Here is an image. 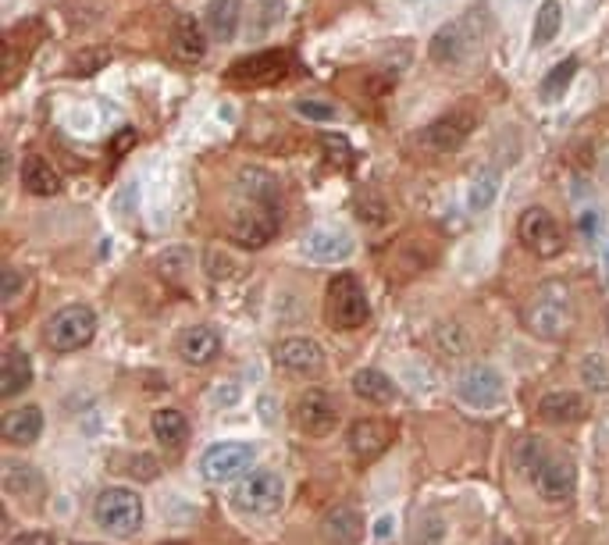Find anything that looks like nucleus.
<instances>
[{
    "mask_svg": "<svg viewBox=\"0 0 609 545\" xmlns=\"http://www.w3.org/2000/svg\"><path fill=\"white\" fill-rule=\"evenodd\" d=\"M524 325L535 339H545V343H556L570 332L574 325V299H570V289L563 282H545L542 289H535L531 303L524 307Z\"/></svg>",
    "mask_w": 609,
    "mask_h": 545,
    "instance_id": "obj_1",
    "label": "nucleus"
},
{
    "mask_svg": "<svg viewBox=\"0 0 609 545\" xmlns=\"http://www.w3.org/2000/svg\"><path fill=\"white\" fill-rule=\"evenodd\" d=\"M96 336V314L86 303H68L61 310H54L44 325V343L54 353H75V349L90 346Z\"/></svg>",
    "mask_w": 609,
    "mask_h": 545,
    "instance_id": "obj_2",
    "label": "nucleus"
},
{
    "mask_svg": "<svg viewBox=\"0 0 609 545\" xmlns=\"http://www.w3.org/2000/svg\"><path fill=\"white\" fill-rule=\"evenodd\" d=\"M93 517L107 535H114V539H133L142 528V521H146V510H142V499L136 496L133 489L114 485V489H103V492L96 496Z\"/></svg>",
    "mask_w": 609,
    "mask_h": 545,
    "instance_id": "obj_3",
    "label": "nucleus"
},
{
    "mask_svg": "<svg viewBox=\"0 0 609 545\" xmlns=\"http://www.w3.org/2000/svg\"><path fill=\"white\" fill-rule=\"evenodd\" d=\"M527 474H531L535 492L545 502H566L577 489V467L563 456L535 453V460H527Z\"/></svg>",
    "mask_w": 609,
    "mask_h": 545,
    "instance_id": "obj_4",
    "label": "nucleus"
},
{
    "mask_svg": "<svg viewBox=\"0 0 609 545\" xmlns=\"http://www.w3.org/2000/svg\"><path fill=\"white\" fill-rule=\"evenodd\" d=\"M253 460H257V449L246 443H218L200 456V474L211 485H229L250 474Z\"/></svg>",
    "mask_w": 609,
    "mask_h": 545,
    "instance_id": "obj_5",
    "label": "nucleus"
},
{
    "mask_svg": "<svg viewBox=\"0 0 609 545\" xmlns=\"http://www.w3.org/2000/svg\"><path fill=\"white\" fill-rule=\"evenodd\" d=\"M457 396H460V403H467L470 410H499L506 403V382L496 367L470 364L457 378Z\"/></svg>",
    "mask_w": 609,
    "mask_h": 545,
    "instance_id": "obj_6",
    "label": "nucleus"
},
{
    "mask_svg": "<svg viewBox=\"0 0 609 545\" xmlns=\"http://www.w3.org/2000/svg\"><path fill=\"white\" fill-rule=\"evenodd\" d=\"M229 232L242 249H260L279 236V214H275L271 203H253L250 200L246 207H239L232 214Z\"/></svg>",
    "mask_w": 609,
    "mask_h": 545,
    "instance_id": "obj_7",
    "label": "nucleus"
},
{
    "mask_svg": "<svg viewBox=\"0 0 609 545\" xmlns=\"http://www.w3.org/2000/svg\"><path fill=\"white\" fill-rule=\"evenodd\" d=\"M235 506L242 513H275L281 502H285V478L279 471H250L239 489H235Z\"/></svg>",
    "mask_w": 609,
    "mask_h": 545,
    "instance_id": "obj_8",
    "label": "nucleus"
},
{
    "mask_svg": "<svg viewBox=\"0 0 609 545\" xmlns=\"http://www.w3.org/2000/svg\"><path fill=\"white\" fill-rule=\"evenodd\" d=\"M329 310H331L335 328H346V332L368 325V317H371V303H368L364 289H360V282H357L353 275H339V278H331Z\"/></svg>",
    "mask_w": 609,
    "mask_h": 545,
    "instance_id": "obj_9",
    "label": "nucleus"
},
{
    "mask_svg": "<svg viewBox=\"0 0 609 545\" xmlns=\"http://www.w3.org/2000/svg\"><path fill=\"white\" fill-rule=\"evenodd\" d=\"M516 236H520V243L531 249L535 257H556L566 247L560 221L545 207H527L520 214V221H516Z\"/></svg>",
    "mask_w": 609,
    "mask_h": 545,
    "instance_id": "obj_10",
    "label": "nucleus"
},
{
    "mask_svg": "<svg viewBox=\"0 0 609 545\" xmlns=\"http://www.w3.org/2000/svg\"><path fill=\"white\" fill-rule=\"evenodd\" d=\"M470 132H474V118L467 111H453V114L435 118L427 129L417 132V147L427 153H453L457 147H464Z\"/></svg>",
    "mask_w": 609,
    "mask_h": 545,
    "instance_id": "obj_11",
    "label": "nucleus"
},
{
    "mask_svg": "<svg viewBox=\"0 0 609 545\" xmlns=\"http://www.w3.org/2000/svg\"><path fill=\"white\" fill-rule=\"evenodd\" d=\"M335 421H339V406L325 389H307L296 399V424H300L303 435L321 439L335 428Z\"/></svg>",
    "mask_w": 609,
    "mask_h": 545,
    "instance_id": "obj_12",
    "label": "nucleus"
},
{
    "mask_svg": "<svg viewBox=\"0 0 609 545\" xmlns=\"http://www.w3.org/2000/svg\"><path fill=\"white\" fill-rule=\"evenodd\" d=\"M285 75H289V54H281V50H264V54L242 57L229 72L232 83H246V86H271Z\"/></svg>",
    "mask_w": 609,
    "mask_h": 545,
    "instance_id": "obj_13",
    "label": "nucleus"
},
{
    "mask_svg": "<svg viewBox=\"0 0 609 545\" xmlns=\"http://www.w3.org/2000/svg\"><path fill=\"white\" fill-rule=\"evenodd\" d=\"M474 33H470V18H460V22H446L435 36H431V61L435 64H460L467 61V54L474 50Z\"/></svg>",
    "mask_w": 609,
    "mask_h": 545,
    "instance_id": "obj_14",
    "label": "nucleus"
},
{
    "mask_svg": "<svg viewBox=\"0 0 609 545\" xmlns=\"http://www.w3.org/2000/svg\"><path fill=\"white\" fill-rule=\"evenodd\" d=\"M275 364L285 375H314L325 364V349L318 346L314 339L292 336V339H285V343L275 346Z\"/></svg>",
    "mask_w": 609,
    "mask_h": 545,
    "instance_id": "obj_15",
    "label": "nucleus"
},
{
    "mask_svg": "<svg viewBox=\"0 0 609 545\" xmlns=\"http://www.w3.org/2000/svg\"><path fill=\"white\" fill-rule=\"evenodd\" d=\"M0 485L4 492L18 502H40L47 485H44V474L33 467V463H22V460H4V471H0Z\"/></svg>",
    "mask_w": 609,
    "mask_h": 545,
    "instance_id": "obj_16",
    "label": "nucleus"
},
{
    "mask_svg": "<svg viewBox=\"0 0 609 545\" xmlns=\"http://www.w3.org/2000/svg\"><path fill=\"white\" fill-rule=\"evenodd\" d=\"M0 432H4V439H7L11 446H33V443H40V435H44V410H40L36 403L15 406V410L4 414Z\"/></svg>",
    "mask_w": 609,
    "mask_h": 545,
    "instance_id": "obj_17",
    "label": "nucleus"
},
{
    "mask_svg": "<svg viewBox=\"0 0 609 545\" xmlns=\"http://www.w3.org/2000/svg\"><path fill=\"white\" fill-rule=\"evenodd\" d=\"M303 253L318 264H339L353 253V239L339 229H310L303 236Z\"/></svg>",
    "mask_w": 609,
    "mask_h": 545,
    "instance_id": "obj_18",
    "label": "nucleus"
},
{
    "mask_svg": "<svg viewBox=\"0 0 609 545\" xmlns=\"http://www.w3.org/2000/svg\"><path fill=\"white\" fill-rule=\"evenodd\" d=\"M321 535L329 545H357L360 535H364V517L357 513V506L342 502V506H331L321 521Z\"/></svg>",
    "mask_w": 609,
    "mask_h": 545,
    "instance_id": "obj_19",
    "label": "nucleus"
},
{
    "mask_svg": "<svg viewBox=\"0 0 609 545\" xmlns=\"http://www.w3.org/2000/svg\"><path fill=\"white\" fill-rule=\"evenodd\" d=\"M179 353H182V360H186L189 367H207L221 353V336L211 325H192L189 332H182Z\"/></svg>",
    "mask_w": 609,
    "mask_h": 545,
    "instance_id": "obj_20",
    "label": "nucleus"
},
{
    "mask_svg": "<svg viewBox=\"0 0 609 545\" xmlns=\"http://www.w3.org/2000/svg\"><path fill=\"white\" fill-rule=\"evenodd\" d=\"M29 385H33V360H29L25 349L11 346L4 353V364H0V399H15Z\"/></svg>",
    "mask_w": 609,
    "mask_h": 545,
    "instance_id": "obj_21",
    "label": "nucleus"
},
{
    "mask_svg": "<svg viewBox=\"0 0 609 545\" xmlns=\"http://www.w3.org/2000/svg\"><path fill=\"white\" fill-rule=\"evenodd\" d=\"M388 439H392L388 424H381V421H357L349 428V453L368 463V460H375V456H381L388 449Z\"/></svg>",
    "mask_w": 609,
    "mask_h": 545,
    "instance_id": "obj_22",
    "label": "nucleus"
},
{
    "mask_svg": "<svg viewBox=\"0 0 609 545\" xmlns=\"http://www.w3.org/2000/svg\"><path fill=\"white\" fill-rule=\"evenodd\" d=\"M538 414H542V421H549V424H574V421H581L584 414H588V403L581 393H549V396L538 399Z\"/></svg>",
    "mask_w": 609,
    "mask_h": 545,
    "instance_id": "obj_23",
    "label": "nucleus"
},
{
    "mask_svg": "<svg viewBox=\"0 0 609 545\" xmlns=\"http://www.w3.org/2000/svg\"><path fill=\"white\" fill-rule=\"evenodd\" d=\"M353 393L364 403H371V406H385V403L396 399V382L385 371H378V367H360L353 375Z\"/></svg>",
    "mask_w": 609,
    "mask_h": 545,
    "instance_id": "obj_24",
    "label": "nucleus"
},
{
    "mask_svg": "<svg viewBox=\"0 0 609 545\" xmlns=\"http://www.w3.org/2000/svg\"><path fill=\"white\" fill-rule=\"evenodd\" d=\"M239 18H242V0H211L207 11H203V22L211 29L214 40L229 44L239 29Z\"/></svg>",
    "mask_w": 609,
    "mask_h": 545,
    "instance_id": "obj_25",
    "label": "nucleus"
},
{
    "mask_svg": "<svg viewBox=\"0 0 609 545\" xmlns=\"http://www.w3.org/2000/svg\"><path fill=\"white\" fill-rule=\"evenodd\" d=\"M153 439L161 443L164 449H179L189 439V421L182 417V410L175 406H161L153 410Z\"/></svg>",
    "mask_w": 609,
    "mask_h": 545,
    "instance_id": "obj_26",
    "label": "nucleus"
},
{
    "mask_svg": "<svg viewBox=\"0 0 609 545\" xmlns=\"http://www.w3.org/2000/svg\"><path fill=\"white\" fill-rule=\"evenodd\" d=\"M172 50H175L182 61H203V57H207V40H203L200 25H196L189 15H179V18H175V29H172Z\"/></svg>",
    "mask_w": 609,
    "mask_h": 545,
    "instance_id": "obj_27",
    "label": "nucleus"
},
{
    "mask_svg": "<svg viewBox=\"0 0 609 545\" xmlns=\"http://www.w3.org/2000/svg\"><path fill=\"white\" fill-rule=\"evenodd\" d=\"M22 186L33 197H54V193H61V175L50 168L44 157H29L22 164Z\"/></svg>",
    "mask_w": 609,
    "mask_h": 545,
    "instance_id": "obj_28",
    "label": "nucleus"
},
{
    "mask_svg": "<svg viewBox=\"0 0 609 545\" xmlns=\"http://www.w3.org/2000/svg\"><path fill=\"white\" fill-rule=\"evenodd\" d=\"M239 190L246 193V200H253V203H271V207H279V182H275V175L264 171V168H242V171H239Z\"/></svg>",
    "mask_w": 609,
    "mask_h": 545,
    "instance_id": "obj_29",
    "label": "nucleus"
},
{
    "mask_svg": "<svg viewBox=\"0 0 609 545\" xmlns=\"http://www.w3.org/2000/svg\"><path fill=\"white\" fill-rule=\"evenodd\" d=\"M574 75H577V57H563L560 64H553V68L545 72V79H542L538 93H542L545 100H560L563 93L570 90Z\"/></svg>",
    "mask_w": 609,
    "mask_h": 545,
    "instance_id": "obj_30",
    "label": "nucleus"
},
{
    "mask_svg": "<svg viewBox=\"0 0 609 545\" xmlns=\"http://www.w3.org/2000/svg\"><path fill=\"white\" fill-rule=\"evenodd\" d=\"M499 197V171L496 168H481L477 175H474V182H470V210H488L492 203Z\"/></svg>",
    "mask_w": 609,
    "mask_h": 545,
    "instance_id": "obj_31",
    "label": "nucleus"
},
{
    "mask_svg": "<svg viewBox=\"0 0 609 545\" xmlns=\"http://www.w3.org/2000/svg\"><path fill=\"white\" fill-rule=\"evenodd\" d=\"M560 25H563L560 0H545V4L538 7V15H535V44H538V47L553 44L556 33H560Z\"/></svg>",
    "mask_w": 609,
    "mask_h": 545,
    "instance_id": "obj_32",
    "label": "nucleus"
},
{
    "mask_svg": "<svg viewBox=\"0 0 609 545\" xmlns=\"http://www.w3.org/2000/svg\"><path fill=\"white\" fill-rule=\"evenodd\" d=\"M435 346L438 353H446V356H464L467 353V332L460 328V325H453V321H442L438 328H435Z\"/></svg>",
    "mask_w": 609,
    "mask_h": 545,
    "instance_id": "obj_33",
    "label": "nucleus"
},
{
    "mask_svg": "<svg viewBox=\"0 0 609 545\" xmlns=\"http://www.w3.org/2000/svg\"><path fill=\"white\" fill-rule=\"evenodd\" d=\"M581 378H584V385H588V389H595V393H609V364L599 356V353H592V356L581 364Z\"/></svg>",
    "mask_w": 609,
    "mask_h": 545,
    "instance_id": "obj_34",
    "label": "nucleus"
},
{
    "mask_svg": "<svg viewBox=\"0 0 609 545\" xmlns=\"http://www.w3.org/2000/svg\"><path fill=\"white\" fill-rule=\"evenodd\" d=\"M296 111H300V118H307V122H331V118L339 114L325 100H296Z\"/></svg>",
    "mask_w": 609,
    "mask_h": 545,
    "instance_id": "obj_35",
    "label": "nucleus"
},
{
    "mask_svg": "<svg viewBox=\"0 0 609 545\" xmlns=\"http://www.w3.org/2000/svg\"><path fill=\"white\" fill-rule=\"evenodd\" d=\"M107 61H111L107 50H86V54H79V57L72 61V68H75V75H93V72H100Z\"/></svg>",
    "mask_w": 609,
    "mask_h": 545,
    "instance_id": "obj_36",
    "label": "nucleus"
},
{
    "mask_svg": "<svg viewBox=\"0 0 609 545\" xmlns=\"http://www.w3.org/2000/svg\"><path fill=\"white\" fill-rule=\"evenodd\" d=\"M260 7V29H271L285 18V0H257Z\"/></svg>",
    "mask_w": 609,
    "mask_h": 545,
    "instance_id": "obj_37",
    "label": "nucleus"
},
{
    "mask_svg": "<svg viewBox=\"0 0 609 545\" xmlns=\"http://www.w3.org/2000/svg\"><path fill=\"white\" fill-rule=\"evenodd\" d=\"M18 293H22V275L15 268H4L0 271V297H4V303H11Z\"/></svg>",
    "mask_w": 609,
    "mask_h": 545,
    "instance_id": "obj_38",
    "label": "nucleus"
},
{
    "mask_svg": "<svg viewBox=\"0 0 609 545\" xmlns=\"http://www.w3.org/2000/svg\"><path fill=\"white\" fill-rule=\"evenodd\" d=\"M133 478H140V482L157 478V460H153V456H136V460H133Z\"/></svg>",
    "mask_w": 609,
    "mask_h": 545,
    "instance_id": "obj_39",
    "label": "nucleus"
},
{
    "mask_svg": "<svg viewBox=\"0 0 609 545\" xmlns=\"http://www.w3.org/2000/svg\"><path fill=\"white\" fill-rule=\"evenodd\" d=\"M7 545H54V539L44 535V531H22V535H15Z\"/></svg>",
    "mask_w": 609,
    "mask_h": 545,
    "instance_id": "obj_40",
    "label": "nucleus"
},
{
    "mask_svg": "<svg viewBox=\"0 0 609 545\" xmlns=\"http://www.w3.org/2000/svg\"><path fill=\"white\" fill-rule=\"evenodd\" d=\"M235 399H239V385H218L214 389V406H232Z\"/></svg>",
    "mask_w": 609,
    "mask_h": 545,
    "instance_id": "obj_41",
    "label": "nucleus"
},
{
    "mask_svg": "<svg viewBox=\"0 0 609 545\" xmlns=\"http://www.w3.org/2000/svg\"><path fill=\"white\" fill-rule=\"evenodd\" d=\"M325 147L335 150V153H331L335 161H349V143H346V140H339V136H325Z\"/></svg>",
    "mask_w": 609,
    "mask_h": 545,
    "instance_id": "obj_42",
    "label": "nucleus"
},
{
    "mask_svg": "<svg viewBox=\"0 0 609 545\" xmlns=\"http://www.w3.org/2000/svg\"><path fill=\"white\" fill-rule=\"evenodd\" d=\"M133 143H136V132H133V129H125L118 140H111V153H122V150L133 147Z\"/></svg>",
    "mask_w": 609,
    "mask_h": 545,
    "instance_id": "obj_43",
    "label": "nucleus"
},
{
    "mask_svg": "<svg viewBox=\"0 0 609 545\" xmlns=\"http://www.w3.org/2000/svg\"><path fill=\"white\" fill-rule=\"evenodd\" d=\"M392 524H396V521H392L388 513H385V517H378L375 521V539H388V535H392Z\"/></svg>",
    "mask_w": 609,
    "mask_h": 545,
    "instance_id": "obj_44",
    "label": "nucleus"
},
{
    "mask_svg": "<svg viewBox=\"0 0 609 545\" xmlns=\"http://www.w3.org/2000/svg\"><path fill=\"white\" fill-rule=\"evenodd\" d=\"M496 545H514V542H510V539H499V542H496Z\"/></svg>",
    "mask_w": 609,
    "mask_h": 545,
    "instance_id": "obj_45",
    "label": "nucleus"
},
{
    "mask_svg": "<svg viewBox=\"0 0 609 545\" xmlns=\"http://www.w3.org/2000/svg\"><path fill=\"white\" fill-rule=\"evenodd\" d=\"M606 336H609V310H606Z\"/></svg>",
    "mask_w": 609,
    "mask_h": 545,
    "instance_id": "obj_46",
    "label": "nucleus"
},
{
    "mask_svg": "<svg viewBox=\"0 0 609 545\" xmlns=\"http://www.w3.org/2000/svg\"><path fill=\"white\" fill-rule=\"evenodd\" d=\"M79 545H93V542H79Z\"/></svg>",
    "mask_w": 609,
    "mask_h": 545,
    "instance_id": "obj_47",
    "label": "nucleus"
},
{
    "mask_svg": "<svg viewBox=\"0 0 609 545\" xmlns=\"http://www.w3.org/2000/svg\"><path fill=\"white\" fill-rule=\"evenodd\" d=\"M172 545H182V542H172Z\"/></svg>",
    "mask_w": 609,
    "mask_h": 545,
    "instance_id": "obj_48",
    "label": "nucleus"
}]
</instances>
